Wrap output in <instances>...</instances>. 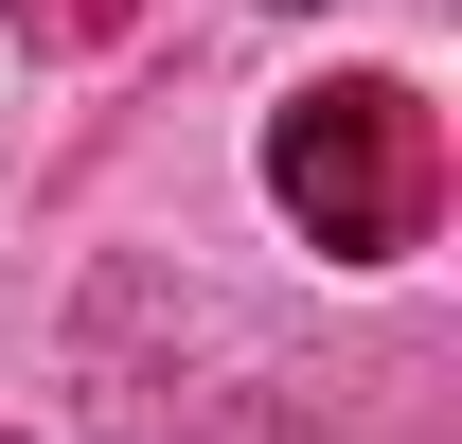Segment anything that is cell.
<instances>
[{"instance_id": "6da1fadb", "label": "cell", "mask_w": 462, "mask_h": 444, "mask_svg": "<svg viewBox=\"0 0 462 444\" xmlns=\"http://www.w3.org/2000/svg\"><path fill=\"white\" fill-rule=\"evenodd\" d=\"M267 196L338 267H392L409 231H427V196H445V143H427V107H409L392 71H338V89L267 107Z\"/></svg>"}]
</instances>
